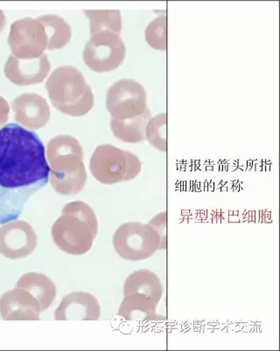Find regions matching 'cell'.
<instances>
[{"instance_id":"6da1fadb","label":"cell","mask_w":280,"mask_h":351,"mask_svg":"<svg viewBox=\"0 0 280 351\" xmlns=\"http://www.w3.org/2000/svg\"><path fill=\"white\" fill-rule=\"evenodd\" d=\"M49 176L46 149L36 133L16 123L0 128V225L17 219Z\"/></svg>"},{"instance_id":"7a4b0ae2","label":"cell","mask_w":280,"mask_h":351,"mask_svg":"<svg viewBox=\"0 0 280 351\" xmlns=\"http://www.w3.org/2000/svg\"><path fill=\"white\" fill-rule=\"evenodd\" d=\"M53 106L70 117L87 114L94 107V95L84 75L73 66L54 70L46 82Z\"/></svg>"},{"instance_id":"3957f363","label":"cell","mask_w":280,"mask_h":351,"mask_svg":"<svg viewBox=\"0 0 280 351\" xmlns=\"http://www.w3.org/2000/svg\"><path fill=\"white\" fill-rule=\"evenodd\" d=\"M98 232V223L84 218L69 203L63 207L62 215L51 228L54 243L60 250L71 255L87 254Z\"/></svg>"},{"instance_id":"277c9868","label":"cell","mask_w":280,"mask_h":351,"mask_svg":"<svg viewBox=\"0 0 280 351\" xmlns=\"http://www.w3.org/2000/svg\"><path fill=\"white\" fill-rule=\"evenodd\" d=\"M141 170L142 162L138 156L111 145L97 146L90 161L91 173L103 184L132 180Z\"/></svg>"},{"instance_id":"5b68a950","label":"cell","mask_w":280,"mask_h":351,"mask_svg":"<svg viewBox=\"0 0 280 351\" xmlns=\"http://www.w3.org/2000/svg\"><path fill=\"white\" fill-rule=\"evenodd\" d=\"M113 244L116 253L124 260H148L161 250V239L149 224L141 222L124 223L116 230Z\"/></svg>"},{"instance_id":"8992f818","label":"cell","mask_w":280,"mask_h":351,"mask_svg":"<svg viewBox=\"0 0 280 351\" xmlns=\"http://www.w3.org/2000/svg\"><path fill=\"white\" fill-rule=\"evenodd\" d=\"M126 56V47L120 35L102 32L91 37L86 44L82 59L92 71H114L122 65Z\"/></svg>"},{"instance_id":"52a82bcc","label":"cell","mask_w":280,"mask_h":351,"mask_svg":"<svg viewBox=\"0 0 280 351\" xmlns=\"http://www.w3.org/2000/svg\"><path fill=\"white\" fill-rule=\"evenodd\" d=\"M148 108V95L144 87L135 80H119L108 89L106 110L113 119L126 120L139 117Z\"/></svg>"},{"instance_id":"ba28073f","label":"cell","mask_w":280,"mask_h":351,"mask_svg":"<svg viewBox=\"0 0 280 351\" xmlns=\"http://www.w3.org/2000/svg\"><path fill=\"white\" fill-rule=\"evenodd\" d=\"M12 56L19 60L39 59L45 53V28L37 19L24 18L12 24L8 36Z\"/></svg>"},{"instance_id":"9c48e42d","label":"cell","mask_w":280,"mask_h":351,"mask_svg":"<svg viewBox=\"0 0 280 351\" xmlns=\"http://www.w3.org/2000/svg\"><path fill=\"white\" fill-rule=\"evenodd\" d=\"M46 158L50 174H69L86 170L81 143L72 136L58 135L51 138L47 145Z\"/></svg>"},{"instance_id":"30bf717a","label":"cell","mask_w":280,"mask_h":351,"mask_svg":"<svg viewBox=\"0 0 280 351\" xmlns=\"http://www.w3.org/2000/svg\"><path fill=\"white\" fill-rule=\"evenodd\" d=\"M37 235L30 223L12 220L0 228V254L9 260H22L34 253Z\"/></svg>"},{"instance_id":"8fae6325","label":"cell","mask_w":280,"mask_h":351,"mask_svg":"<svg viewBox=\"0 0 280 351\" xmlns=\"http://www.w3.org/2000/svg\"><path fill=\"white\" fill-rule=\"evenodd\" d=\"M101 317V306L91 293L75 291L60 301L54 317L56 321H97Z\"/></svg>"},{"instance_id":"7c38bea8","label":"cell","mask_w":280,"mask_h":351,"mask_svg":"<svg viewBox=\"0 0 280 351\" xmlns=\"http://www.w3.org/2000/svg\"><path fill=\"white\" fill-rule=\"evenodd\" d=\"M40 305L24 289L9 290L0 298V317L5 321H39Z\"/></svg>"},{"instance_id":"4fadbf2b","label":"cell","mask_w":280,"mask_h":351,"mask_svg":"<svg viewBox=\"0 0 280 351\" xmlns=\"http://www.w3.org/2000/svg\"><path fill=\"white\" fill-rule=\"evenodd\" d=\"M16 123L28 130L45 127L50 119V108L45 98L35 93H25L12 103Z\"/></svg>"},{"instance_id":"5bb4252c","label":"cell","mask_w":280,"mask_h":351,"mask_svg":"<svg viewBox=\"0 0 280 351\" xmlns=\"http://www.w3.org/2000/svg\"><path fill=\"white\" fill-rule=\"evenodd\" d=\"M51 64L46 53L39 59L19 60L10 56L5 64L6 78L17 86L40 84L47 78Z\"/></svg>"},{"instance_id":"9a60e30c","label":"cell","mask_w":280,"mask_h":351,"mask_svg":"<svg viewBox=\"0 0 280 351\" xmlns=\"http://www.w3.org/2000/svg\"><path fill=\"white\" fill-rule=\"evenodd\" d=\"M124 296L139 293L160 303L164 293L163 284L157 274L149 269H139L127 277L123 287Z\"/></svg>"},{"instance_id":"2e32d148","label":"cell","mask_w":280,"mask_h":351,"mask_svg":"<svg viewBox=\"0 0 280 351\" xmlns=\"http://www.w3.org/2000/svg\"><path fill=\"white\" fill-rule=\"evenodd\" d=\"M158 303L139 293L124 296L117 315L129 322L163 321L157 313Z\"/></svg>"},{"instance_id":"e0dca14e","label":"cell","mask_w":280,"mask_h":351,"mask_svg":"<svg viewBox=\"0 0 280 351\" xmlns=\"http://www.w3.org/2000/svg\"><path fill=\"white\" fill-rule=\"evenodd\" d=\"M16 287L24 289L34 295L40 303L41 312L47 311L56 301V284L44 274H25L19 279Z\"/></svg>"},{"instance_id":"ac0fdd59","label":"cell","mask_w":280,"mask_h":351,"mask_svg":"<svg viewBox=\"0 0 280 351\" xmlns=\"http://www.w3.org/2000/svg\"><path fill=\"white\" fill-rule=\"evenodd\" d=\"M151 118V112L148 108L141 116L130 119L116 120L111 118V132L121 142L141 143L145 140V128Z\"/></svg>"},{"instance_id":"d6986e66","label":"cell","mask_w":280,"mask_h":351,"mask_svg":"<svg viewBox=\"0 0 280 351\" xmlns=\"http://www.w3.org/2000/svg\"><path fill=\"white\" fill-rule=\"evenodd\" d=\"M37 20L45 28L47 38V50L62 49L69 43L72 31L65 19L58 15L47 14L40 16Z\"/></svg>"},{"instance_id":"ffe728a7","label":"cell","mask_w":280,"mask_h":351,"mask_svg":"<svg viewBox=\"0 0 280 351\" xmlns=\"http://www.w3.org/2000/svg\"><path fill=\"white\" fill-rule=\"evenodd\" d=\"M86 17L90 21L91 36L102 32L120 35L122 30V17L119 10H86Z\"/></svg>"},{"instance_id":"44dd1931","label":"cell","mask_w":280,"mask_h":351,"mask_svg":"<svg viewBox=\"0 0 280 351\" xmlns=\"http://www.w3.org/2000/svg\"><path fill=\"white\" fill-rule=\"evenodd\" d=\"M145 139L159 151L167 152V114H158L149 120L145 128Z\"/></svg>"},{"instance_id":"7402d4cb","label":"cell","mask_w":280,"mask_h":351,"mask_svg":"<svg viewBox=\"0 0 280 351\" xmlns=\"http://www.w3.org/2000/svg\"><path fill=\"white\" fill-rule=\"evenodd\" d=\"M145 37L146 43L152 49L167 50V16L154 19L146 27Z\"/></svg>"},{"instance_id":"603a6c76","label":"cell","mask_w":280,"mask_h":351,"mask_svg":"<svg viewBox=\"0 0 280 351\" xmlns=\"http://www.w3.org/2000/svg\"><path fill=\"white\" fill-rule=\"evenodd\" d=\"M149 225L152 226L161 239V250L167 249V213L162 212L159 213L151 219Z\"/></svg>"},{"instance_id":"cb8c5ba5","label":"cell","mask_w":280,"mask_h":351,"mask_svg":"<svg viewBox=\"0 0 280 351\" xmlns=\"http://www.w3.org/2000/svg\"><path fill=\"white\" fill-rule=\"evenodd\" d=\"M10 106L4 97H0V128L4 127L8 123Z\"/></svg>"},{"instance_id":"d4e9b609","label":"cell","mask_w":280,"mask_h":351,"mask_svg":"<svg viewBox=\"0 0 280 351\" xmlns=\"http://www.w3.org/2000/svg\"><path fill=\"white\" fill-rule=\"evenodd\" d=\"M6 24V19L5 12L2 10H0V34H1V32L3 29H4V27H5Z\"/></svg>"}]
</instances>
